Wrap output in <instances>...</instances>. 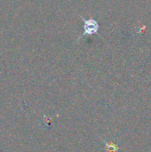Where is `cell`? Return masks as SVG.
Segmentation results:
<instances>
[{"mask_svg":"<svg viewBox=\"0 0 151 152\" xmlns=\"http://www.w3.org/2000/svg\"><path fill=\"white\" fill-rule=\"evenodd\" d=\"M81 18L84 20V33L80 37H78V39H81L85 35L91 36V35L96 34L99 29V24L97 23V21L93 19L85 20L83 17H81Z\"/></svg>","mask_w":151,"mask_h":152,"instance_id":"obj_1","label":"cell"}]
</instances>
